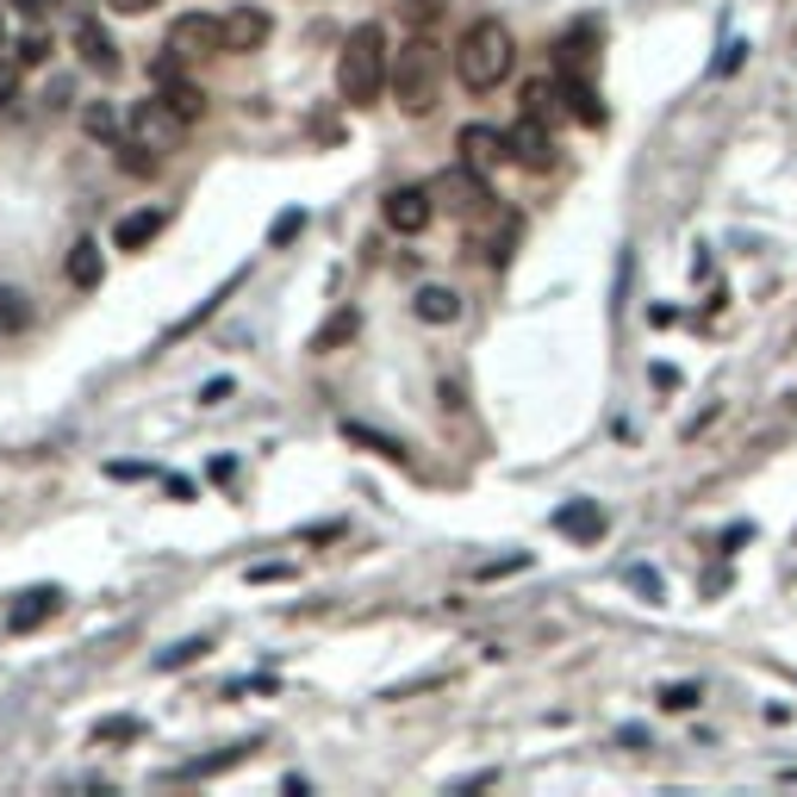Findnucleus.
<instances>
[{
	"mask_svg": "<svg viewBox=\"0 0 797 797\" xmlns=\"http://www.w3.org/2000/svg\"><path fill=\"white\" fill-rule=\"evenodd\" d=\"M392 81V50H387V26L361 19L356 32L343 38V57H337V94L349 107H375Z\"/></svg>",
	"mask_w": 797,
	"mask_h": 797,
	"instance_id": "f257e3e1",
	"label": "nucleus"
},
{
	"mask_svg": "<svg viewBox=\"0 0 797 797\" xmlns=\"http://www.w3.org/2000/svg\"><path fill=\"white\" fill-rule=\"evenodd\" d=\"M511 69H517V38L505 32L499 19H474L468 32H461V44H455V76H461V88L492 94Z\"/></svg>",
	"mask_w": 797,
	"mask_h": 797,
	"instance_id": "f03ea898",
	"label": "nucleus"
},
{
	"mask_svg": "<svg viewBox=\"0 0 797 797\" xmlns=\"http://www.w3.org/2000/svg\"><path fill=\"white\" fill-rule=\"evenodd\" d=\"M387 94L399 100V112H411V119H424V112L437 107L442 94V44L437 38H406V44L392 50V81Z\"/></svg>",
	"mask_w": 797,
	"mask_h": 797,
	"instance_id": "7ed1b4c3",
	"label": "nucleus"
},
{
	"mask_svg": "<svg viewBox=\"0 0 797 797\" xmlns=\"http://www.w3.org/2000/svg\"><path fill=\"white\" fill-rule=\"evenodd\" d=\"M175 57V63H200V57H212V50H225V19L212 13H181L169 26V44H162Z\"/></svg>",
	"mask_w": 797,
	"mask_h": 797,
	"instance_id": "20e7f679",
	"label": "nucleus"
},
{
	"mask_svg": "<svg viewBox=\"0 0 797 797\" xmlns=\"http://www.w3.org/2000/svg\"><path fill=\"white\" fill-rule=\"evenodd\" d=\"M380 219H387L399 237H418L424 225L437 219V193L430 188H392L387 200H380Z\"/></svg>",
	"mask_w": 797,
	"mask_h": 797,
	"instance_id": "39448f33",
	"label": "nucleus"
},
{
	"mask_svg": "<svg viewBox=\"0 0 797 797\" xmlns=\"http://www.w3.org/2000/svg\"><path fill=\"white\" fill-rule=\"evenodd\" d=\"M63 610V592L57 586H32V592H19L13 605H7V636H32L38 624H50Z\"/></svg>",
	"mask_w": 797,
	"mask_h": 797,
	"instance_id": "423d86ee",
	"label": "nucleus"
},
{
	"mask_svg": "<svg viewBox=\"0 0 797 797\" xmlns=\"http://www.w3.org/2000/svg\"><path fill=\"white\" fill-rule=\"evenodd\" d=\"M461 162L468 169H499V162H511V131H492V126H461Z\"/></svg>",
	"mask_w": 797,
	"mask_h": 797,
	"instance_id": "0eeeda50",
	"label": "nucleus"
},
{
	"mask_svg": "<svg viewBox=\"0 0 797 797\" xmlns=\"http://www.w3.org/2000/svg\"><path fill=\"white\" fill-rule=\"evenodd\" d=\"M555 126H542V119H517L511 126V162L517 169H536L542 175L548 162H555V138H548Z\"/></svg>",
	"mask_w": 797,
	"mask_h": 797,
	"instance_id": "6e6552de",
	"label": "nucleus"
},
{
	"mask_svg": "<svg viewBox=\"0 0 797 797\" xmlns=\"http://www.w3.org/2000/svg\"><path fill=\"white\" fill-rule=\"evenodd\" d=\"M131 131H138V143H175L188 126H181V112L157 94V100H143V107L131 112Z\"/></svg>",
	"mask_w": 797,
	"mask_h": 797,
	"instance_id": "1a4fd4ad",
	"label": "nucleus"
},
{
	"mask_svg": "<svg viewBox=\"0 0 797 797\" xmlns=\"http://www.w3.org/2000/svg\"><path fill=\"white\" fill-rule=\"evenodd\" d=\"M437 193L449 200V212H486V200H492V193H486V181H480V169H468V162L442 175Z\"/></svg>",
	"mask_w": 797,
	"mask_h": 797,
	"instance_id": "9d476101",
	"label": "nucleus"
},
{
	"mask_svg": "<svg viewBox=\"0 0 797 797\" xmlns=\"http://www.w3.org/2000/svg\"><path fill=\"white\" fill-rule=\"evenodd\" d=\"M567 81H530V88H524V119H542V126H561L567 119Z\"/></svg>",
	"mask_w": 797,
	"mask_h": 797,
	"instance_id": "9b49d317",
	"label": "nucleus"
},
{
	"mask_svg": "<svg viewBox=\"0 0 797 797\" xmlns=\"http://www.w3.org/2000/svg\"><path fill=\"white\" fill-rule=\"evenodd\" d=\"M268 32H275V19L262 7H237L225 19V50H256V44H268Z\"/></svg>",
	"mask_w": 797,
	"mask_h": 797,
	"instance_id": "f8f14e48",
	"label": "nucleus"
},
{
	"mask_svg": "<svg viewBox=\"0 0 797 797\" xmlns=\"http://www.w3.org/2000/svg\"><path fill=\"white\" fill-rule=\"evenodd\" d=\"M555 530L574 536V542H598V536H605V511H598L592 499H574V505L555 511Z\"/></svg>",
	"mask_w": 797,
	"mask_h": 797,
	"instance_id": "ddd939ff",
	"label": "nucleus"
},
{
	"mask_svg": "<svg viewBox=\"0 0 797 797\" xmlns=\"http://www.w3.org/2000/svg\"><path fill=\"white\" fill-rule=\"evenodd\" d=\"M262 748V741H231L225 754H206V760H188V766H175L169 779H219V773H231V766H243L250 754Z\"/></svg>",
	"mask_w": 797,
	"mask_h": 797,
	"instance_id": "4468645a",
	"label": "nucleus"
},
{
	"mask_svg": "<svg viewBox=\"0 0 797 797\" xmlns=\"http://www.w3.org/2000/svg\"><path fill=\"white\" fill-rule=\"evenodd\" d=\"M76 50H81V63L100 69V76H112V69H119V50H112V38L100 32L94 19H81V26H76Z\"/></svg>",
	"mask_w": 797,
	"mask_h": 797,
	"instance_id": "2eb2a0df",
	"label": "nucleus"
},
{
	"mask_svg": "<svg viewBox=\"0 0 797 797\" xmlns=\"http://www.w3.org/2000/svg\"><path fill=\"white\" fill-rule=\"evenodd\" d=\"M162 225H169V212H150V206H143V212H126V219H119V231H112V243H119V250H143V243L162 231Z\"/></svg>",
	"mask_w": 797,
	"mask_h": 797,
	"instance_id": "dca6fc26",
	"label": "nucleus"
},
{
	"mask_svg": "<svg viewBox=\"0 0 797 797\" xmlns=\"http://www.w3.org/2000/svg\"><path fill=\"white\" fill-rule=\"evenodd\" d=\"M411 312H418L424 325H455V318H461V293H455V287H424Z\"/></svg>",
	"mask_w": 797,
	"mask_h": 797,
	"instance_id": "f3484780",
	"label": "nucleus"
},
{
	"mask_svg": "<svg viewBox=\"0 0 797 797\" xmlns=\"http://www.w3.org/2000/svg\"><path fill=\"white\" fill-rule=\"evenodd\" d=\"M162 88V100H169L175 112H181V126H193L206 112V88H193V81H181V76H169V81H157Z\"/></svg>",
	"mask_w": 797,
	"mask_h": 797,
	"instance_id": "a211bd4d",
	"label": "nucleus"
},
{
	"mask_svg": "<svg viewBox=\"0 0 797 797\" xmlns=\"http://www.w3.org/2000/svg\"><path fill=\"white\" fill-rule=\"evenodd\" d=\"M100 275H107V268H100V243L94 237H81L76 250H69V281L76 287H100Z\"/></svg>",
	"mask_w": 797,
	"mask_h": 797,
	"instance_id": "6ab92c4d",
	"label": "nucleus"
},
{
	"mask_svg": "<svg viewBox=\"0 0 797 797\" xmlns=\"http://www.w3.org/2000/svg\"><path fill=\"white\" fill-rule=\"evenodd\" d=\"M356 330H361V318L349 312V306H343V312H330V318H325V330L312 337V356H330V349H337V343H349Z\"/></svg>",
	"mask_w": 797,
	"mask_h": 797,
	"instance_id": "aec40b11",
	"label": "nucleus"
},
{
	"mask_svg": "<svg viewBox=\"0 0 797 797\" xmlns=\"http://www.w3.org/2000/svg\"><path fill=\"white\" fill-rule=\"evenodd\" d=\"M343 442H361V449H375L380 461H406V442L380 437V430H368V424H349V418H343Z\"/></svg>",
	"mask_w": 797,
	"mask_h": 797,
	"instance_id": "412c9836",
	"label": "nucleus"
},
{
	"mask_svg": "<svg viewBox=\"0 0 797 797\" xmlns=\"http://www.w3.org/2000/svg\"><path fill=\"white\" fill-rule=\"evenodd\" d=\"M212 655V636H188V641H175L169 655H157V673H181V667H193V660H206Z\"/></svg>",
	"mask_w": 797,
	"mask_h": 797,
	"instance_id": "4be33fe9",
	"label": "nucleus"
},
{
	"mask_svg": "<svg viewBox=\"0 0 797 797\" xmlns=\"http://www.w3.org/2000/svg\"><path fill=\"white\" fill-rule=\"evenodd\" d=\"M299 231H306V212H299V206H287L281 219L268 225V250H281V243H293Z\"/></svg>",
	"mask_w": 797,
	"mask_h": 797,
	"instance_id": "5701e85b",
	"label": "nucleus"
},
{
	"mask_svg": "<svg viewBox=\"0 0 797 797\" xmlns=\"http://www.w3.org/2000/svg\"><path fill=\"white\" fill-rule=\"evenodd\" d=\"M138 735H143L138 717H107V723H94V741H138Z\"/></svg>",
	"mask_w": 797,
	"mask_h": 797,
	"instance_id": "b1692460",
	"label": "nucleus"
},
{
	"mask_svg": "<svg viewBox=\"0 0 797 797\" xmlns=\"http://www.w3.org/2000/svg\"><path fill=\"white\" fill-rule=\"evenodd\" d=\"M81 126L94 131V138H112V131H119V112H112V107H88V112H81Z\"/></svg>",
	"mask_w": 797,
	"mask_h": 797,
	"instance_id": "393cba45",
	"label": "nucleus"
},
{
	"mask_svg": "<svg viewBox=\"0 0 797 797\" xmlns=\"http://www.w3.org/2000/svg\"><path fill=\"white\" fill-rule=\"evenodd\" d=\"M13 57H19V69H38V63H50V38H38V32H32L26 44L13 50Z\"/></svg>",
	"mask_w": 797,
	"mask_h": 797,
	"instance_id": "a878e982",
	"label": "nucleus"
},
{
	"mask_svg": "<svg viewBox=\"0 0 797 797\" xmlns=\"http://www.w3.org/2000/svg\"><path fill=\"white\" fill-rule=\"evenodd\" d=\"M698 698H704L698 686H667V691H660V704H667V710H698Z\"/></svg>",
	"mask_w": 797,
	"mask_h": 797,
	"instance_id": "bb28decb",
	"label": "nucleus"
},
{
	"mask_svg": "<svg viewBox=\"0 0 797 797\" xmlns=\"http://www.w3.org/2000/svg\"><path fill=\"white\" fill-rule=\"evenodd\" d=\"M250 579H256V586H275V579H293V567H287V561H268V567H250Z\"/></svg>",
	"mask_w": 797,
	"mask_h": 797,
	"instance_id": "cd10ccee",
	"label": "nucleus"
},
{
	"mask_svg": "<svg viewBox=\"0 0 797 797\" xmlns=\"http://www.w3.org/2000/svg\"><path fill=\"white\" fill-rule=\"evenodd\" d=\"M119 162H126L131 175H150V169H157V157H143V143H126V157H119Z\"/></svg>",
	"mask_w": 797,
	"mask_h": 797,
	"instance_id": "c85d7f7f",
	"label": "nucleus"
},
{
	"mask_svg": "<svg viewBox=\"0 0 797 797\" xmlns=\"http://www.w3.org/2000/svg\"><path fill=\"white\" fill-rule=\"evenodd\" d=\"M19 293H7V287H0V325L13 330V325H26V306H13Z\"/></svg>",
	"mask_w": 797,
	"mask_h": 797,
	"instance_id": "c756f323",
	"label": "nucleus"
},
{
	"mask_svg": "<svg viewBox=\"0 0 797 797\" xmlns=\"http://www.w3.org/2000/svg\"><path fill=\"white\" fill-rule=\"evenodd\" d=\"M225 399H231V380H206V387H200V406H225Z\"/></svg>",
	"mask_w": 797,
	"mask_h": 797,
	"instance_id": "7c9ffc66",
	"label": "nucleus"
},
{
	"mask_svg": "<svg viewBox=\"0 0 797 797\" xmlns=\"http://www.w3.org/2000/svg\"><path fill=\"white\" fill-rule=\"evenodd\" d=\"M100 7H107V13H126V19H138V13H150L157 0H100Z\"/></svg>",
	"mask_w": 797,
	"mask_h": 797,
	"instance_id": "2f4dec72",
	"label": "nucleus"
},
{
	"mask_svg": "<svg viewBox=\"0 0 797 797\" xmlns=\"http://www.w3.org/2000/svg\"><path fill=\"white\" fill-rule=\"evenodd\" d=\"M629 586H636V592H648V598H660V579L648 574V567H629Z\"/></svg>",
	"mask_w": 797,
	"mask_h": 797,
	"instance_id": "473e14b6",
	"label": "nucleus"
},
{
	"mask_svg": "<svg viewBox=\"0 0 797 797\" xmlns=\"http://www.w3.org/2000/svg\"><path fill=\"white\" fill-rule=\"evenodd\" d=\"M13 7H19V13H26V19H44L50 7H57V0H13Z\"/></svg>",
	"mask_w": 797,
	"mask_h": 797,
	"instance_id": "72a5a7b5",
	"label": "nucleus"
},
{
	"mask_svg": "<svg viewBox=\"0 0 797 797\" xmlns=\"http://www.w3.org/2000/svg\"><path fill=\"white\" fill-rule=\"evenodd\" d=\"M13 88H19V76H13V69H0V107L13 100Z\"/></svg>",
	"mask_w": 797,
	"mask_h": 797,
	"instance_id": "f704fd0d",
	"label": "nucleus"
},
{
	"mask_svg": "<svg viewBox=\"0 0 797 797\" xmlns=\"http://www.w3.org/2000/svg\"><path fill=\"white\" fill-rule=\"evenodd\" d=\"M0 44H7V26H0Z\"/></svg>",
	"mask_w": 797,
	"mask_h": 797,
	"instance_id": "c9c22d12",
	"label": "nucleus"
}]
</instances>
